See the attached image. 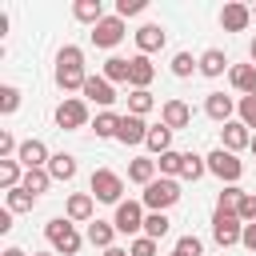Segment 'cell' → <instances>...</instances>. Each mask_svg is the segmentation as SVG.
<instances>
[{"label": "cell", "mask_w": 256, "mask_h": 256, "mask_svg": "<svg viewBox=\"0 0 256 256\" xmlns=\"http://www.w3.org/2000/svg\"><path fill=\"white\" fill-rule=\"evenodd\" d=\"M56 88H64V92H80L84 88V80H88V72H84V52L76 48V44H64L60 52H56Z\"/></svg>", "instance_id": "obj_1"}, {"label": "cell", "mask_w": 256, "mask_h": 256, "mask_svg": "<svg viewBox=\"0 0 256 256\" xmlns=\"http://www.w3.org/2000/svg\"><path fill=\"white\" fill-rule=\"evenodd\" d=\"M44 236H48L52 252H60V256H76V252H80V244H84V236L76 232V224H72L68 216L48 220V224H44Z\"/></svg>", "instance_id": "obj_2"}, {"label": "cell", "mask_w": 256, "mask_h": 256, "mask_svg": "<svg viewBox=\"0 0 256 256\" xmlns=\"http://www.w3.org/2000/svg\"><path fill=\"white\" fill-rule=\"evenodd\" d=\"M184 192H180V180H168V176H156L144 192H140V204L148 208V212H168L176 200H180Z\"/></svg>", "instance_id": "obj_3"}, {"label": "cell", "mask_w": 256, "mask_h": 256, "mask_svg": "<svg viewBox=\"0 0 256 256\" xmlns=\"http://www.w3.org/2000/svg\"><path fill=\"white\" fill-rule=\"evenodd\" d=\"M204 160H208V172H212L220 184H236V180L244 176V160H236V152H228V148H216V152H208Z\"/></svg>", "instance_id": "obj_4"}, {"label": "cell", "mask_w": 256, "mask_h": 256, "mask_svg": "<svg viewBox=\"0 0 256 256\" xmlns=\"http://www.w3.org/2000/svg\"><path fill=\"white\" fill-rule=\"evenodd\" d=\"M92 196H96L100 204H120V196H124V176L112 172V168H96V172H92Z\"/></svg>", "instance_id": "obj_5"}, {"label": "cell", "mask_w": 256, "mask_h": 256, "mask_svg": "<svg viewBox=\"0 0 256 256\" xmlns=\"http://www.w3.org/2000/svg\"><path fill=\"white\" fill-rule=\"evenodd\" d=\"M84 124H88V100H80V96H64V100L56 104V128L76 132V128H84Z\"/></svg>", "instance_id": "obj_6"}, {"label": "cell", "mask_w": 256, "mask_h": 256, "mask_svg": "<svg viewBox=\"0 0 256 256\" xmlns=\"http://www.w3.org/2000/svg\"><path fill=\"white\" fill-rule=\"evenodd\" d=\"M144 204L140 200H120L116 204V216H112V224H116V232H124V236H144Z\"/></svg>", "instance_id": "obj_7"}, {"label": "cell", "mask_w": 256, "mask_h": 256, "mask_svg": "<svg viewBox=\"0 0 256 256\" xmlns=\"http://www.w3.org/2000/svg\"><path fill=\"white\" fill-rule=\"evenodd\" d=\"M240 236H244V220H240L236 212H212V240H216L220 248L240 244Z\"/></svg>", "instance_id": "obj_8"}, {"label": "cell", "mask_w": 256, "mask_h": 256, "mask_svg": "<svg viewBox=\"0 0 256 256\" xmlns=\"http://www.w3.org/2000/svg\"><path fill=\"white\" fill-rule=\"evenodd\" d=\"M88 36H92V44H96V48H116V44H120L128 32H124V20L112 12V16H104V20H100V24H96Z\"/></svg>", "instance_id": "obj_9"}, {"label": "cell", "mask_w": 256, "mask_h": 256, "mask_svg": "<svg viewBox=\"0 0 256 256\" xmlns=\"http://www.w3.org/2000/svg\"><path fill=\"white\" fill-rule=\"evenodd\" d=\"M80 92H84V100H88V104H100V112H108V108L116 104V84H108L104 76H88Z\"/></svg>", "instance_id": "obj_10"}, {"label": "cell", "mask_w": 256, "mask_h": 256, "mask_svg": "<svg viewBox=\"0 0 256 256\" xmlns=\"http://www.w3.org/2000/svg\"><path fill=\"white\" fill-rule=\"evenodd\" d=\"M16 160L24 164V172H32V168H48L52 152H48V144H44V140L28 136V140H20V152H16Z\"/></svg>", "instance_id": "obj_11"}, {"label": "cell", "mask_w": 256, "mask_h": 256, "mask_svg": "<svg viewBox=\"0 0 256 256\" xmlns=\"http://www.w3.org/2000/svg\"><path fill=\"white\" fill-rule=\"evenodd\" d=\"M132 36H136V48H140V56H152V52H160V48L168 44V32H164V24H152V20H148V24H140Z\"/></svg>", "instance_id": "obj_12"}, {"label": "cell", "mask_w": 256, "mask_h": 256, "mask_svg": "<svg viewBox=\"0 0 256 256\" xmlns=\"http://www.w3.org/2000/svg\"><path fill=\"white\" fill-rule=\"evenodd\" d=\"M248 24H252V4L232 0V4L220 8V28H224V32H244Z\"/></svg>", "instance_id": "obj_13"}, {"label": "cell", "mask_w": 256, "mask_h": 256, "mask_svg": "<svg viewBox=\"0 0 256 256\" xmlns=\"http://www.w3.org/2000/svg\"><path fill=\"white\" fill-rule=\"evenodd\" d=\"M92 212H96V196L92 192H72L68 204H64V216L72 224H92Z\"/></svg>", "instance_id": "obj_14"}, {"label": "cell", "mask_w": 256, "mask_h": 256, "mask_svg": "<svg viewBox=\"0 0 256 256\" xmlns=\"http://www.w3.org/2000/svg\"><path fill=\"white\" fill-rule=\"evenodd\" d=\"M148 128L152 124H144V116H132V112H124L120 116V132H116V140L128 148V144H144L148 140Z\"/></svg>", "instance_id": "obj_15"}, {"label": "cell", "mask_w": 256, "mask_h": 256, "mask_svg": "<svg viewBox=\"0 0 256 256\" xmlns=\"http://www.w3.org/2000/svg\"><path fill=\"white\" fill-rule=\"evenodd\" d=\"M252 136H256V132H248L240 120H228V124L220 128V148H228V152H244V148H252Z\"/></svg>", "instance_id": "obj_16"}, {"label": "cell", "mask_w": 256, "mask_h": 256, "mask_svg": "<svg viewBox=\"0 0 256 256\" xmlns=\"http://www.w3.org/2000/svg\"><path fill=\"white\" fill-rule=\"evenodd\" d=\"M160 124H168L172 132H180V128L192 124V108H188L184 100H164V104H160Z\"/></svg>", "instance_id": "obj_17"}, {"label": "cell", "mask_w": 256, "mask_h": 256, "mask_svg": "<svg viewBox=\"0 0 256 256\" xmlns=\"http://www.w3.org/2000/svg\"><path fill=\"white\" fill-rule=\"evenodd\" d=\"M204 112H208V120H216V124H228V120H232V112H236V100H232V96H224V92H208V100H204Z\"/></svg>", "instance_id": "obj_18"}, {"label": "cell", "mask_w": 256, "mask_h": 256, "mask_svg": "<svg viewBox=\"0 0 256 256\" xmlns=\"http://www.w3.org/2000/svg\"><path fill=\"white\" fill-rule=\"evenodd\" d=\"M228 84L240 96H256V64H232L228 68Z\"/></svg>", "instance_id": "obj_19"}, {"label": "cell", "mask_w": 256, "mask_h": 256, "mask_svg": "<svg viewBox=\"0 0 256 256\" xmlns=\"http://www.w3.org/2000/svg\"><path fill=\"white\" fill-rule=\"evenodd\" d=\"M128 60H132V72H128V88H148V84L156 80V64H152L148 56H140V52H136V56H128Z\"/></svg>", "instance_id": "obj_20"}, {"label": "cell", "mask_w": 256, "mask_h": 256, "mask_svg": "<svg viewBox=\"0 0 256 256\" xmlns=\"http://www.w3.org/2000/svg\"><path fill=\"white\" fill-rule=\"evenodd\" d=\"M156 172H160V168H156V156H136V160L128 164V180L140 184V188H148V184L156 180Z\"/></svg>", "instance_id": "obj_21"}, {"label": "cell", "mask_w": 256, "mask_h": 256, "mask_svg": "<svg viewBox=\"0 0 256 256\" xmlns=\"http://www.w3.org/2000/svg\"><path fill=\"white\" fill-rule=\"evenodd\" d=\"M112 236H116V224H112V220H92L88 232H84V240H88L92 248H100V252L112 248Z\"/></svg>", "instance_id": "obj_22"}, {"label": "cell", "mask_w": 256, "mask_h": 256, "mask_svg": "<svg viewBox=\"0 0 256 256\" xmlns=\"http://www.w3.org/2000/svg\"><path fill=\"white\" fill-rule=\"evenodd\" d=\"M232 64H228V56L220 52V48H208V52H200V76H208V80H216V76H224Z\"/></svg>", "instance_id": "obj_23"}, {"label": "cell", "mask_w": 256, "mask_h": 256, "mask_svg": "<svg viewBox=\"0 0 256 256\" xmlns=\"http://www.w3.org/2000/svg\"><path fill=\"white\" fill-rule=\"evenodd\" d=\"M128 72H132V60H124V56H108L100 68V76L108 84H128Z\"/></svg>", "instance_id": "obj_24"}, {"label": "cell", "mask_w": 256, "mask_h": 256, "mask_svg": "<svg viewBox=\"0 0 256 256\" xmlns=\"http://www.w3.org/2000/svg\"><path fill=\"white\" fill-rule=\"evenodd\" d=\"M36 200H40V196H32L24 184H20V188H12V192H4V208H8L12 216H16V212H32V208H36Z\"/></svg>", "instance_id": "obj_25"}, {"label": "cell", "mask_w": 256, "mask_h": 256, "mask_svg": "<svg viewBox=\"0 0 256 256\" xmlns=\"http://www.w3.org/2000/svg\"><path fill=\"white\" fill-rule=\"evenodd\" d=\"M72 16H76L80 24H92V28H96V24L104 20V4H100V0H76V4H72Z\"/></svg>", "instance_id": "obj_26"}, {"label": "cell", "mask_w": 256, "mask_h": 256, "mask_svg": "<svg viewBox=\"0 0 256 256\" xmlns=\"http://www.w3.org/2000/svg\"><path fill=\"white\" fill-rule=\"evenodd\" d=\"M148 152H156V156H164V152H172V128L168 124H152L148 128Z\"/></svg>", "instance_id": "obj_27"}, {"label": "cell", "mask_w": 256, "mask_h": 256, "mask_svg": "<svg viewBox=\"0 0 256 256\" xmlns=\"http://www.w3.org/2000/svg\"><path fill=\"white\" fill-rule=\"evenodd\" d=\"M48 172H52V180H72V176H76V156H68V152H52Z\"/></svg>", "instance_id": "obj_28"}, {"label": "cell", "mask_w": 256, "mask_h": 256, "mask_svg": "<svg viewBox=\"0 0 256 256\" xmlns=\"http://www.w3.org/2000/svg\"><path fill=\"white\" fill-rule=\"evenodd\" d=\"M20 184H24V164H20V160H0V188L12 192V188H20Z\"/></svg>", "instance_id": "obj_29"}, {"label": "cell", "mask_w": 256, "mask_h": 256, "mask_svg": "<svg viewBox=\"0 0 256 256\" xmlns=\"http://www.w3.org/2000/svg\"><path fill=\"white\" fill-rule=\"evenodd\" d=\"M152 108H156V96H152L148 88H132V92H128V112H132V116H148Z\"/></svg>", "instance_id": "obj_30"}, {"label": "cell", "mask_w": 256, "mask_h": 256, "mask_svg": "<svg viewBox=\"0 0 256 256\" xmlns=\"http://www.w3.org/2000/svg\"><path fill=\"white\" fill-rule=\"evenodd\" d=\"M92 132H96V136H104V140H116V132H120V116H116L112 108H108V112H96Z\"/></svg>", "instance_id": "obj_31"}, {"label": "cell", "mask_w": 256, "mask_h": 256, "mask_svg": "<svg viewBox=\"0 0 256 256\" xmlns=\"http://www.w3.org/2000/svg\"><path fill=\"white\" fill-rule=\"evenodd\" d=\"M240 200H244V188L240 184H224V192L216 196V212H240Z\"/></svg>", "instance_id": "obj_32"}, {"label": "cell", "mask_w": 256, "mask_h": 256, "mask_svg": "<svg viewBox=\"0 0 256 256\" xmlns=\"http://www.w3.org/2000/svg\"><path fill=\"white\" fill-rule=\"evenodd\" d=\"M156 168H160V176H168V180H176L180 176V168H184V152H164V156H156Z\"/></svg>", "instance_id": "obj_33"}, {"label": "cell", "mask_w": 256, "mask_h": 256, "mask_svg": "<svg viewBox=\"0 0 256 256\" xmlns=\"http://www.w3.org/2000/svg\"><path fill=\"white\" fill-rule=\"evenodd\" d=\"M208 172V160L196 156V152H184V168H180V180H200Z\"/></svg>", "instance_id": "obj_34"}, {"label": "cell", "mask_w": 256, "mask_h": 256, "mask_svg": "<svg viewBox=\"0 0 256 256\" xmlns=\"http://www.w3.org/2000/svg\"><path fill=\"white\" fill-rule=\"evenodd\" d=\"M48 184H52V172H48V168H32V172H24V188H28L32 196L48 192Z\"/></svg>", "instance_id": "obj_35"}, {"label": "cell", "mask_w": 256, "mask_h": 256, "mask_svg": "<svg viewBox=\"0 0 256 256\" xmlns=\"http://www.w3.org/2000/svg\"><path fill=\"white\" fill-rule=\"evenodd\" d=\"M168 228H172V220H168L164 212H148V216H144V236L160 240V236H168Z\"/></svg>", "instance_id": "obj_36"}, {"label": "cell", "mask_w": 256, "mask_h": 256, "mask_svg": "<svg viewBox=\"0 0 256 256\" xmlns=\"http://www.w3.org/2000/svg\"><path fill=\"white\" fill-rule=\"evenodd\" d=\"M192 72H200V60H192V52H176L172 56V76H192Z\"/></svg>", "instance_id": "obj_37"}, {"label": "cell", "mask_w": 256, "mask_h": 256, "mask_svg": "<svg viewBox=\"0 0 256 256\" xmlns=\"http://www.w3.org/2000/svg\"><path fill=\"white\" fill-rule=\"evenodd\" d=\"M236 112H240L236 120L252 132V128H256V96H240V100H236Z\"/></svg>", "instance_id": "obj_38"}, {"label": "cell", "mask_w": 256, "mask_h": 256, "mask_svg": "<svg viewBox=\"0 0 256 256\" xmlns=\"http://www.w3.org/2000/svg\"><path fill=\"white\" fill-rule=\"evenodd\" d=\"M16 108H20V88L16 84H0V112L12 116Z\"/></svg>", "instance_id": "obj_39"}, {"label": "cell", "mask_w": 256, "mask_h": 256, "mask_svg": "<svg viewBox=\"0 0 256 256\" xmlns=\"http://www.w3.org/2000/svg\"><path fill=\"white\" fill-rule=\"evenodd\" d=\"M176 256H204V240L192 236V232H184V236L176 240Z\"/></svg>", "instance_id": "obj_40"}, {"label": "cell", "mask_w": 256, "mask_h": 256, "mask_svg": "<svg viewBox=\"0 0 256 256\" xmlns=\"http://www.w3.org/2000/svg\"><path fill=\"white\" fill-rule=\"evenodd\" d=\"M148 8V0H116V16L120 20H128V16H140Z\"/></svg>", "instance_id": "obj_41"}, {"label": "cell", "mask_w": 256, "mask_h": 256, "mask_svg": "<svg viewBox=\"0 0 256 256\" xmlns=\"http://www.w3.org/2000/svg\"><path fill=\"white\" fill-rule=\"evenodd\" d=\"M128 256H156V240L152 236H136L128 244Z\"/></svg>", "instance_id": "obj_42"}, {"label": "cell", "mask_w": 256, "mask_h": 256, "mask_svg": "<svg viewBox=\"0 0 256 256\" xmlns=\"http://www.w3.org/2000/svg\"><path fill=\"white\" fill-rule=\"evenodd\" d=\"M244 224H256V192H244V200H240V212H236Z\"/></svg>", "instance_id": "obj_43"}, {"label": "cell", "mask_w": 256, "mask_h": 256, "mask_svg": "<svg viewBox=\"0 0 256 256\" xmlns=\"http://www.w3.org/2000/svg\"><path fill=\"white\" fill-rule=\"evenodd\" d=\"M240 244H244L248 252H256V224H244V236H240Z\"/></svg>", "instance_id": "obj_44"}, {"label": "cell", "mask_w": 256, "mask_h": 256, "mask_svg": "<svg viewBox=\"0 0 256 256\" xmlns=\"http://www.w3.org/2000/svg\"><path fill=\"white\" fill-rule=\"evenodd\" d=\"M0 232H12V212H8V208L0 212Z\"/></svg>", "instance_id": "obj_45"}, {"label": "cell", "mask_w": 256, "mask_h": 256, "mask_svg": "<svg viewBox=\"0 0 256 256\" xmlns=\"http://www.w3.org/2000/svg\"><path fill=\"white\" fill-rule=\"evenodd\" d=\"M0 256H28V252H24V248H16V244H12V248H4V252H0Z\"/></svg>", "instance_id": "obj_46"}, {"label": "cell", "mask_w": 256, "mask_h": 256, "mask_svg": "<svg viewBox=\"0 0 256 256\" xmlns=\"http://www.w3.org/2000/svg\"><path fill=\"white\" fill-rule=\"evenodd\" d=\"M104 256H128V248H116V244H112V248H108Z\"/></svg>", "instance_id": "obj_47"}, {"label": "cell", "mask_w": 256, "mask_h": 256, "mask_svg": "<svg viewBox=\"0 0 256 256\" xmlns=\"http://www.w3.org/2000/svg\"><path fill=\"white\" fill-rule=\"evenodd\" d=\"M248 60L256 64V36H252V44H248Z\"/></svg>", "instance_id": "obj_48"}, {"label": "cell", "mask_w": 256, "mask_h": 256, "mask_svg": "<svg viewBox=\"0 0 256 256\" xmlns=\"http://www.w3.org/2000/svg\"><path fill=\"white\" fill-rule=\"evenodd\" d=\"M248 152H252V156H256V136H252V148H248Z\"/></svg>", "instance_id": "obj_49"}, {"label": "cell", "mask_w": 256, "mask_h": 256, "mask_svg": "<svg viewBox=\"0 0 256 256\" xmlns=\"http://www.w3.org/2000/svg\"><path fill=\"white\" fill-rule=\"evenodd\" d=\"M32 256H56V252H32Z\"/></svg>", "instance_id": "obj_50"}, {"label": "cell", "mask_w": 256, "mask_h": 256, "mask_svg": "<svg viewBox=\"0 0 256 256\" xmlns=\"http://www.w3.org/2000/svg\"><path fill=\"white\" fill-rule=\"evenodd\" d=\"M252 20H256V4H252Z\"/></svg>", "instance_id": "obj_51"}, {"label": "cell", "mask_w": 256, "mask_h": 256, "mask_svg": "<svg viewBox=\"0 0 256 256\" xmlns=\"http://www.w3.org/2000/svg\"><path fill=\"white\" fill-rule=\"evenodd\" d=\"M172 256H176V252H172Z\"/></svg>", "instance_id": "obj_52"}]
</instances>
